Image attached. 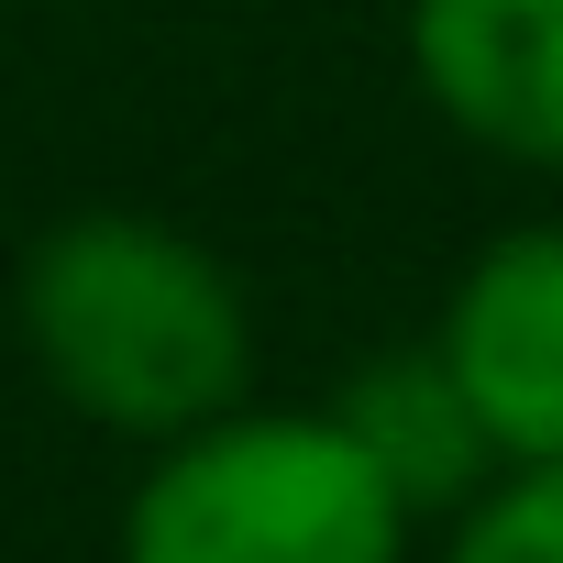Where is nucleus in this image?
Instances as JSON below:
<instances>
[{
	"label": "nucleus",
	"mask_w": 563,
	"mask_h": 563,
	"mask_svg": "<svg viewBox=\"0 0 563 563\" xmlns=\"http://www.w3.org/2000/svg\"><path fill=\"white\" fill-rule=\"evenodd\" d=\"M23 343L78 420L144 453L254 398L243 276L155 210H67L23 254Z\"/></svg>",
	"instance_id": "nucleus-1"
},
{
	"label": "nucleus",
	"mask_w": 563,
	"mask_h": 563,
	"mask_svg": "<svg viewBox=\"0 0 563 563\" xmlns=\"http://www.w3.org/2000/svg\"><path fill=\"white\" fill-rule=\"evenodd\" d=\"M409 508L321 409H221L144 453L122 563H409Z\"/></svg>",
	"instance_id": "nucleus-2"
},
{
	"label": "nucleus",
	"mask_w": 563,
	"mask_h": 563,
	"mask_svg": "<svg viewBox=\"0 0 563 563\" xmlns=\"http://www.w3.org/2000/svg\"><path fill=\"white\" fill-rule=\"evenodd\" d=\"M431 354L453 365L497 464H563V221H519L453 276Z\"/></svg>",
	"instance_id": "nucleus-3"
},
{
	"label": "nucleus",
	"mask_w": 563,
	"mask_h": 563,
	"mask_svg": "<svg viewBox=\"0 0 563 563\" xmlns=\"http://www.w3.org/2000/svg\"><path fill=\"white\" fill-rule=\"evenodd\" d=\"M398 45L464 144L563 177V0H409Z\"/></svg>",
	"instance_id": "nucleus-4"
},
{
	"label": "nucleus",
	"mask_w": 563,
	"mask_h": 563,
	"mask_svg": "<svg viewBox=\"0 0 563 563\" xmlns=\"http://www.w3.org/2000/svg\"><path fill=\"white\" fill-rule=\"evenodd\" d=\"M332 420L365 442V464L398 486V508H409V519H453V508H475V497L508 475V464H497V442L475 431V409H464L453 365H442L431 343L354 365V376L332 387Z\"/></svg>",
	"instance_id": "nucleus-5"
},
{
	"label": "nucleus",
	"mask_w": 563,
	"mask_h": 563,
	"mask_svg": "<svg viewBox=\"0 0 563 563\" xmlns=\"http://www.w3.org/2000/svg\"><path fill=\"white\" fill-rule=\"evenodd\" d=\"M442 563H563V464H508L442 519Z\"/></svg>",
	"instance_id": "nucleus-6"
}]
</instances>
